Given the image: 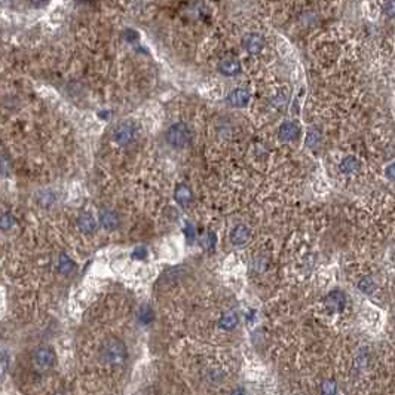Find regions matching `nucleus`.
Masks as SVG:
<instances>
[{
  "label": "nucleus",
  "mask_w": 395,
  "mask_h": 395,
  "mask_svg": "<svg viewBox=\"0 0 395 395\" xmlns=\"http://www.w3.org/2000/svg\"><path fill=\"white\" fill-rule=\"evenodd\" d=\"M128 351L125 343L118 337H109L101 343L100 358L109 366H122L126 361Z\"/></svg>",
  "instance_id": "1"
},
{
  "label": "nucleus",
  "mask_w": 395,
  "mask_h": 395,
  "mask_svg": "<svg viewBox=\"0 0 395 395\" xmlns=\"http://www.w3.org/2000/svg\"><path fill=\"white\" fill-rule=\"evenodd\" d=\"M167 141L176 147V149H181L186 147L190 141V131L189 126L183 122L174 123L173 126H170V129L167 131Z\"/></svg>",
  "instance_id": "2"
},
{
  "label": "nucleus",
  "mask_w": 395,
  "mask_h": 395,
  "mask_svg": "<svg viewBox=\"0 0 395 395\" xmlns=\"http://www.w3.org/2000/svg\"><path fill=\"white\" fill-rule=\"evenodd\" d=\"M137 129L139 128H137V123L134 120H129V119L122 120L116 125V128L113 131V139L120 146H126L134 140L136 134H137Z\"/></svg>",
  "instance_id": "3"
},
{
  "label": "nucleus",
  "mask_w": 395,
  "mask_h": 395,
  "mask_svg": "<svg viewBox=\"0 0 395 395\" xmlns=\"http://www.w3.org/2000/svg\"><path fill=\"white\" fill-rule=\"evenodd\" d=\"M33 363L35 367L39 372L49 370L55 363V352L51 346H39L33 354Z\"/></svg>",
  "instance_id": "4"
},
{
  "label": "nucleus",
  "mask_w": 395,
  "mask_h": 395,
  "mask_svg": "<svg viewBox=\"0 0 395 395\" xmlns=\"http://www.w3.org/2000/svg\"><path fill=\"white\" fill-rule=\"evenodd\" d=\"M242 46L250 54H258L265 46V39L258 33H248L242 38Z\"/></svg>",
  "instance_id": "5"
},
{
  "label": "nucleus",
  "mask_w": 395,
  "mask_h": 395,
  "mask_svg": "<svg viewBox=\"0 0 395 395\" xmlns=\"http://www.w3.org/2000/svg\"><path fill=\"white\" fill-rule=\"evenodd\" d=\"M345 305H346V297H345V294L342 291H337V290L336 291H332L328 296L325 297V306L332 312L343 311Z\"/></svg>",
  "instance_id": "6"
},
{
  "label": "nucleus",
  "mask_w": 395,
  "mask_h": 395,
  "mask_svg": "<svg viewBox=\"0 0 395 395\" xmlns=\"http://www.w3.org/2000/svg\"><path fill=\"white\" fill-rule=\"evenodd\" d=\"M278 136H279V139L282 140V141H291V140L297 139V136H299V126L294 122L287 120V122H284L279 126Z\"/></svg>",
  "instance_id": "7"
},
{
  "label": "nucleus",
  "mask_w": 395,
  "mask_h": 395,
  "mask_svg": "<svg viewBox=\"0 0 395 395\" xmlns=\"http://www.w3.org/2000/svg\"><path fill=\"white\" fill-rule=\"evenodd\" d=\"M98 217L100 223H101V226H103L104 229H115L119 224L118 213L113 211V210H109V208L101 210Z\"/></svg>",
  "instance_id": "8"
},
{
  "label": "nucleus",
  "mask_w": 395,
  "mask_h": 395,
  "mask_svg": "<svg viewBox=\"0 0 395 395\" xmlns=\"http://www.w3.org/2000/svg\"><path fill=\"white\" fill-rule=\"evenodd\" d=\"M76 224H78L80 232H83V234H86V235L95 232V227H97L95 220H94V217H92L89 213H82V214H79V217L76 220Z\"/></svg>",
  "instance_id": "9"
},
{
  "label": "nucleus",
  "mask_w": 395,
  "mask_h": 395,
  "mask_svg": "<svg viewBox=\"0 0 395 395\" xmlns=\"http://www.w3.org/2000/svg\"><path fill=\"white\" fill-rule=\"evenodd\" d=\"M218 70H220L223 75H226V76H234V75H237V73L241 72V64H239V61L235 58L221 59V61L218 62Z\"/></svg>",
  "instance_id": "10"
},
{
  "label": "nucleus",
  "mask_w": 395,
  "mask_h": 395,
  "mask_svg": "<svg viewBox=\"0 0 395 395\" xmlns=\"http://www.w3.org/2000/svg\"><path fill=\"white\" fill-rule=\"evenodd\" d=\"M227 100L231 101V104L237 106V107H242L248 103L250 100V94L248 91H245L244 88H237L234 89L229 95H227Z\"/></svg>",
  "instance_id": "11"
},
{
  "label": "nucleus",
  "mask_w": 395,
  "mask_h": 395,
  "mask_svg": "<svg viewBox=\"0 0 395 395\" xmlns=\"http://www.w3.org/2000/svg\"><path fill=\"white\" fill-rule=\"evenodd\" d=\"M248 238H250V231H248V227L244 226V224H239L237 227H234L232 232H231V241H232L235 245L245 244V242L248 241Z\"/></svg>",
  "instance_id": "12"
},
{
  "label": "nucleus",
  "mask_w": 395,
  "mask_h": 395,
  "mask_svg": "<svg viewBox=\"0 0 395 395\" xmlns=\"http://www.w3.org/2000/svg\"><path fill=\"white\" fill-rule=\"evenodd\" d=\"M176 199H177V202L180 205H187L190 201H192V190H190V187L189 186H186V184H180L177 186V189H176Z\"/></svg>",
  "instance_id": "13"
},
{
  "label": "nucleus",
  "mask_w": 395,
  "mask_h": 395,
  "mask_svg": "<svg viewBox=\"0 0 395 395\" xmlns=\"http://www.w3.org/2000/svg\"><path fill=\"white\" fill-rule=\"evenodd\" d=\"M359 168V160L354 156H348L340 162V171L343 174H351L355 173L356 170Z\"/></svg>",
  "instance_id": "14"
},
{
  "label": "nucleus",
  "mask_w": 395,
  "mask_h": 395,
  "mask_svg": "<svg viewBox=\"0 0 395 395\" xmlns=\"http://www.w3.org/2000/svg\"><path fill=\"white\" fill-rule=\"evenodd\" d=\"M238 324V315L235 312H232V311H229V312H226L224 315L221 316V319H220V327L221 328H224V330H232V328H235Z\"/></svg>",
  "instance_id": "15"
},
{
  "label": "nucleus",
  "mask_w": 395,
  "mask_h": 395,
  "mask_svg": "<svg viewBox=\"0 0 395 395\" xmlns=\"http://www.w3.org/2000/svg\"><path fill=\"white\" fill-rule=\"evenodd\" d=\"M57 269H58L61 274H70V272L75 269V263L72 261L70 257H67L65 254H59Z\"/></svg>",
  "instance_id": "16"
},
{
  "label": "nucleus",
  "mask_w": 395,
  "mask_h": 395,
  "mask_svg": "<svg viewBox=\"0 0 395 395\" xmlns=\"http://www.w3.org/2000/svg\"><path fill=\"white\" fill-rule=\"evenodd\" d=\"M358 287H359V290L364 291L366 294H370V293L375 291V281H373V278L370 277L363 278V279L359 281Z\"/></svg>",
  "instance_id": "17"
},
{
  "label": "nucleus",
  "mask_w": 395,
  "mask_h": 395,
  "mask_svg": "<svg viewBox=\"0 0 395 395\" xmlns=\"http://www.w3.org/2000/svg\"><path fill=\"white\" fill-rule=\"evenodd\" d=\"M153 318H155V314H153V311H152L149 306H143V308H140L139 311L140 322H143V324H149L150 321H153Z\"/></svg>",
  "instance_id": "18"
},
{
  "label": "nucleus",
  "mask_w": 395,
  "mask_h": 395,
  "mask_svg": "<svg viewBox=\"0 0 395 395\" xmlns=\"http://www.w3.org/2000/svg\"><path fill=\"white\" fill-rule=\"evenodd\" d=\"M336 382L328 379V380H324L322 386H321V394L322 395H335L336 394Z\"/></svg>",
  "instance_id": "19"
},
{
  "label": "nucleus",
  "mask_w": 395,
  "mask_h": 395,
  "mask_svg": "<svg viewBox=\"0 0 395 395\" xmlns=\"http://www.w3.org/2000/svg\"><path fill=\"white\" fill-rule=\"evenodd\" d=\"M318 141H319V134L316 133L315 129H311V131L308 133V136H306V143H308V146L314 147Z\"/></svg>",
  "instance_id": "20"
},
{
  "label": "nucleus",
  "mask_w": 395,
  "mask_h": 395,
  "mask_svg": "<svg viewBox=\"0 0 395 395\" xmlns=\"http://www.w3.org/2000/svg\"><path fill=\"white\" fill-rule=\"evenodd\" d=\"M214 242H216V235L213 232H208L205 237L202 238V244H204L205 248H211L214 245Z\"/></svg>",
  "instance_id": "21"
},
{
  "label": "nucleus",
  "mask_w": 395,
  "mask_h": 395,
  "mask_svg": "<svg viewBox=\"0 0 395 395\" xmlns=\"http://www.w3.org/2000/svg\"><path fill=\"white\" fill-rule=\"evenodd\" d=\"M12 223H14V217H12L9 213H5V214L2 216V227H3V229H8V227H11V226H12Z\"/></svg>",
  "instance_id": "22"
},
{
  "label": "nucleus",
  "mask_w": 395,
  "mask_h": 395,
  "mask_svg": "<svg viewBox=\"0 0 395 395\" xmlns=\"http://www.w3.org/2000/svg\"><path fill=\"white\" fill-rule=\"evenodd\" d=\"M385 176L389 178V180H395V162L389 163L385 170Z\"/></svg>",
  "instance_id": "23"
},
{
  "label": "nucleus",
  "mask_w": 395,
  "mask_h": 395,
  "mask_svg": "<svg viewBox=\"0 0 395 395\" xmlns=\"http://www.w3.org/2000/svg\"><path fill=\"white\" fill-rule=\"evenodd\" d=\"M383 9H385V12H386L388 15L394 17L395 15V2H388V3H385V5H383Z\"/></svg>",
  "instance_id": "24"
},
{
  "label": "nucleus",
  "mask_w": 395,
  "mask_h": 395,
  "mask_svg": "<svg viewBox=\"0 0 395 395\" xmlns=\"http://www.w3.org/2000/svg\"><path fill=\"white\" fill-rule=\"evenodd\" d=\"M285 101H287V95H285V94H278L277 97L274 98V103H275V106H278V107L282 106Z\"/></svg>",
  "instance_id": "25"
},
{
  "label": "nucleus",
  "mask_w": 395,
  "mask_h": 395,
  "mask_svg": "<svg viewBox=\"0 0 395 395\" xmlns=\"http://www.w3.org/2000/svg\"><path fill=\"white\" fill-rule=\"evenodd\" d=\"M134 257H146V248H137L136 251H134Z\"/></svg>",
  "instance_id": "26"
},
{
  "label": "nucleus",
  "mask_w": 395,
  "mask_h": 395,
  "mask_svg": "<svg viewBox=\"0 0 395 395\" xmlns=\"http://www.w3.org/2000/svg\"><path fill=\"white\" fill-rule=\"evenodd\" d=\"M231 395H245V392H242L241 389H237V391H234Z\"/></svg>",
  "instance_id": "27"
},
{
  "label": "nucleus",
  "mask_w": 395,
  "mask_h": 395,
  "mask_svg": "<svg viewBox=\"0 0 395 395\" xmlns=\"http://www.w3.org/2000/svg\"><path fill=\"white\" fill-rule=\"evenodd\" d=\"M55 395H62V394H55Z\"/></svg>",
  "instance_id": "28"
}]
</instances>
